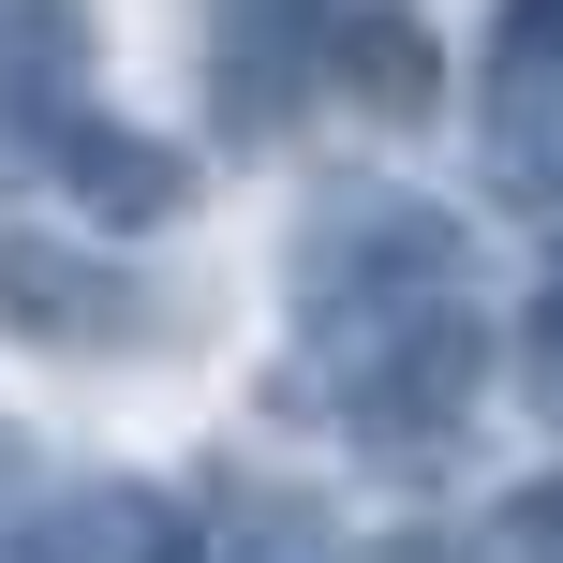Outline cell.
<instances>
[{
  "label": "cell",
  "instance_id": "obj_5",
  "mask_svg": "<svg viewBox=\"0 0 563 563\" xmlns=\"http://www.w3.org/2000/svg\"><path fill=\"white\" fill-rule=\"evenodd\" d=\"M15 563H208V534H194V505L148 489V475H75V489L30 505Z\"/></svg>",
  "mask_w": 563,
  "mask_h": 563
},
{
  "label": "cell",
  "instance_id": "obj_2",
  "mask_svg": "<svg viewBox=\"0 0 563 563\" xmlns=\"http://www.w3.org/2000/svg\"><path fill=\"white\" fill-rule=\"evenodd\" d=\"M0 327L45 341V356H134V341H148V282L119 253H89V238L15 223V238H0Z\"/></svg>",
  "mask_w": 563,
  "mask_h": 563
},
{
  "label": "cell",
  "instance_id": "obj_4",
  "mask_svg": "<svg viewBox=\"0 0 563 563\" xmlns=\"http://www.w3.org/2000/svg\"><path fill=\"white\" fill-rule=\"evenodd\" d=\"M311 89H327V0H223V30H208L223 134H282Z\"/></svg>",
  "mask_w": 563,
  "mask_h": 563
},
{
  "label": "cell",
  "instance_id": "obj_8",
  "mask_svg": "<svg viewBox=\"0 0 563 563\" xmlns=\"http://www.w3.org/2000/svg\"><path fill=\"white\" fill-rule=\"evenodd\" d=\"M475 563H563V475L549 489H505L489 534H475Z\"/></svg>",
  "mask_w": 563,
  "mask_h": 563
},
{
  "label": "cell",
  "instance_id": "obj_1",
  "mask_svg": "<svg viewBox=\"0 0 563 563\" xmlns=\"http://www.w3.org/2000/svg\"><path fill=\"white\" fill-rule=\"evenodd\" d=\"M282 311H297L282 400H311L371 460H460L505 341H489V297H475V238L430 194H371V178L327 194L282 253Z\"/></svg>",
  "mask_w": 563,
  "mask_h": 563
},
{
  "label": "cell",
  "instance_id": "obj_3",
  "mask_svg": "<svg viewBox=\"0 0 563 563\" xmlns=\"http://www.w3.org/2000/svg\"><path fill=\"white\" fill-rule=\"evenodd\" d=\"M30 164H45V178H59V194H75L104 238H134V223H178V208H194V164H178L164 134H134V119H104V104L45 119V134H30Z\"/></svg>",
  "mask_w": 563,
  "mask_h": 563
},
{
  "label": "cell",
  "instance_id": "obj_7",
  "mask_svg": "<svg viewBox=\"0 0 563 563\" xmlns=\"http://www.w3.org/2000/svg\"><path fill=\"white\" fill-rule=\"evenodd\" d=\"M89 104V15L75 0H0V134H45Z\"/></svg>",
  "mask_w": 563,
  "mask_h": 563
},
{
  "label": "cell",
  "instance_id": "obj_10",
  "mask_svg": "<svg viewBox=\"0 0 563 563\" xmlns=\"http://www.w3.org/2000/svg\"><path fill=\"white\" fill-rule=\"evenodd\" d=\"M386 563H430V549H386Z\"/></svg>",
  "mask_w": 563,
  "mask_h": 563
},
{
  "label": "cell",
  "instance_id": "obj_6",
  "mask_svg": "<svg viewBox=\"0 0 563 563\" xmlns=\"http://www.w3.org/2000/svg\"><path fill=\"white\" fill-rule=\"evenodd\" d=\"M430 15L416 0H327V89L341 104H371V119H430Z\"/></svg>",
  "mask_w": 563,
  "mask_h": 563
},
{
  "label": "cell",
  "instance_id": "obj_9",
  "mask_svg": "<svg viewBox=\"0 0 563 563\" xmlns=\"http://www.w3.org/2000/svg\"><path fill=\"white\" fill-rule=\"evenodd\" d=\"M519 386L563 416V253H549V282H534V311H519Z\"/></svg>",
  "mask_w": 563,
  "mask_h": 563
}]
</instances>
